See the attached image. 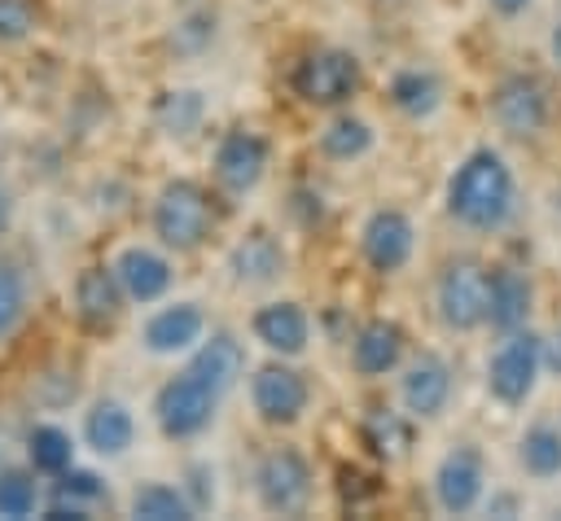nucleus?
<instances>
[{
    "label": "nucleus",
    "mask_w": 561,
    "mask_h": 521,
    "mask_svg": "<svg viewBox=\"0 0 561 521\" xmlns=\"http://www.w3.org/2000/svg\"><path fill=\"white\" fill-rule=\"evenodd\" d=\"M447 215L469 232H500L517 210V180L500 149L478 144L447 180Z\"/></svg>",
    "instance_id": "nucleus-1"
},
{
    "label": "nucleus",
    "mask_w": 561,
    "mask_h": 521,
    "mask_svg": "<svg viewBox=\"0 0 561 521\" xmlns=\"http://www.w3.org/2000/svg\"><path fill=\"white\" fill-rule=\"evenodd\" d=\"M149 223H153V236L162 250L171 254H193L210 241L215 232V201L210 193L197 184V180H167L153 197V210H149Z\"/></svg>",
    "instance_id": "nucleus-2"
},
{
    "label": "nucleus",
    "mask_w": 561,
    "mask_h": 521,
    "mask_svg": "<svg viewBox=\"0 0 561 521\" xmlns=\"http://www.w3.org/2000/svg\"><path fill=\"white\" fill-rule=\"evenodd\" d=\"M491 271L478 258H451L434 280V311L447 333H473L486 324Z\"/></svg>",
    "instance_id": "nucleus-3"
},
{
    "label": "nucleus",
    "mask_w": 561,
    "mask_h": 521,
    "mask_svg": "<svg viewBox=\"0 0 561 521\" xmlns=\"http://www.w3.org/2000/svg\"><path fill=\"white\" fill-rule=\"evenodd\" d=\"M316 477H311V460L298 447H267L254 464V499L263 512L276 517H294L311 503Z\"/></svg>",
    "instance_id": "nucleus-4"
},
{
    "label": "nucleus",
    "mask_w": 561,
    "mask_h": 521,
    "mask_svg": "<svg viewBox=\"0 0 561 521\" xmlns=\"http://www.w3.org/2000/svg\"><path fill=\"white\" fill-rule=\"evenodd\" d=\"M289 88L311 109H337L359 88V57L346 48H316L294 66Z\"/></svg>",
    "instance_id": "nucleus-5"
},
{
    "label": "nucleus",
    "mask_w": 561,
    "mask_h": 521,
    "mask_svg": "<svg viewBox=\"0 0 561 521\" xmlns=\"http://www.w3.org/2000/svg\"><path fill=\"white\" fill-rule=\"evenodd\" d=\"M215 412H219V394L206 381H197L188 368L180 377L162 381L153 394V420H158L162 438H171V442H188V438L206 433Z\"/></svg>",
    "instance_id": "nucleus-6"
},
{
    "label": "nucleus",
    "mask_w": 561,
    "mask_h": 521,
    "mask_svg": "<svg viewBox=\"0 0 561 521\" xmlns=\"http://www.w3.org/2000/svg\"><path fill=\"white\" fill-rule=\"evenodd\" d=\"M539 372H543V363H539V333L513 328V333H504V341L486 359V390H491L495 403L522 407L535 394Z\"/></svg>",
    "instance_id": "nucleus-7"
},
{
    "label": "nucleus",
    "mask_w": 561,
    "mask_h": 521,
    "mask_svg": "<svg viewBox=\"0 0 561 521\" xmlns=\"http://www.w3.org/2000/svg\"><path fill=\"white\" fill-rule=\"evenodd\" d=\"M486 114L513 140L539 136L548 127V88H543V79L539 74H526V70L504 74L491 88V96H486Z\"/></svg>",
    "instance_id": "nucleus-8"
},
{
    "label": "nucleus",
    "mask_w": 561,
    "mask_h": 521,
    "mask_svg": "<svg viewBox=\"0 0 561 521\" xmlns=\"http://www.w3.org/2000/svg\"><path fill=\"white\" fill-rule=\"evenodd\" d=\"M307 403H311V385H307V377L294 363L272 359V363L254 368V377H250V407H254V416L263 425H272V429L298 425Z\"/></svg>",
    "instance_id": "nucleus-9"
},
{
    "label": "nucleus",
    "mask_w": 561,
    "mask_h": 521,
    "mask_svg": "<svg viewBox=\"0 0 561 521\" xmlns=\"http://www.w3.org/2000/svg\"><path fill=\"white\" fill-rule=\"evenodd\" d=\"M416 228L399 206H377L359 228V254L377 276H394L412 263Z\"/></svg>",
    "instance_id": "nucleus-10"
},
{
    "label": "nucleus",
    "mask_w": 561,
    "mask_h": 521,
    "mask_svg": "<svg viewBox=\"0 0 561 521\" xmlns=\"http://www.w3.org/2000/svg\"><path fill=\"white\" fill-rule=\"evenodd\" d=\"M267 158H272V149H267V140L259 131L232 127L215 144V184L224 193H232V197H245V193H254L263 184Z\"/></svg>",
    "instance_id": "nucleus-11"
},
{
    "label": "nucleus",
    "mask_w": 561,
    "mask_h": 521,
    "mask_svg": "<svg viewBox=\"0 0 561 521\" xmlns=\"http://www.w3.org/2000/svg\"><path fill=\"white\" fill-rule=\"evenodd\" d=\"M430 486H434V503H438V512H447V517L473 512V508L482 503V490H486V464H482V451L469 447V442L451 447V451L438 460Z\"/></svg>",
    "instance_id": "nucleus-12"
},
{
    "label": "nucleus",
    "mask_w": 561,
    "mask_h": 521,
    "mask_svg": "<svg viewBox=\"0 0 561 521\" xmlns=\"http://www.w3.org/2000/svg\"><path fill=\"white\" fill-rule=\"evenodd\" d=\"M399 403L412 420H434L451 403V363L438 350H421L399 372Z\"/></svg>",
    "instance_id": "nucleus-13"
},
{
    "label": "nucleus",
    "mask_w": 561,
    "mask_h": 521,
    "mask_svg": "<svg viewBox=\"0 0 561 521\" xmlns=\"http://www.w3.org/2000/svg\"><path fill=\"white\" fill-rule=\"evenodd\" d=\"M250 333L259 346H267L276 359H298L311 341V315L302 311V302L294 298H276V302H263L254 315H250Z\"/></svg>",
    "instance_id": "nucleus-14"
},
{
    "label": "nucleus",
    "mask_w": 561,
    "mask_h": 521,
    "mask_svg": "<svg viewBox=\"0 0 561 521\" xmlns=\"http://www.w3.org/2000/svg\"><path fill=\"white\" fill-rule=\"evenodd\" d=\"M70 298H75L79 324L83 328H96V333L114 328L118 315H123V306H127V293H123V285H118V276H114L110 263H88L75 276V293Z\"/></svg>",
    "instance_id": "nucleus-15"
},
{
    "label": "nucleus",
    "mask_w": 561,
    "mask_h": 521,
    "mask_svg": "<svg viewBox=\"0 0 561 521\" xmlns=\"http://www.w3.org/2000/svg\"><path fill=\"white\" fill-rule=\"evenodd\" d=\"M289 258H285V245L272 228H250L232 250H228V271L237 285H250V289H267L285 276Z\"/></svg>",
    "instance_id": "nucleus-16"
},
{
    "label": "nucleus",
    "mask_w": 561,
    "mask_h": 521,
    "mask_svg": "<svg viewBox=\"0 0 561 521\" xmlns=\"http://www.w3.org/2000/svg\"><path fill=\"white\" fill-rule=\"evenodd\" d=\"M206 333V311L197 302H167L158 306L145 328H140V346L149 355H188Z\"/></svg>",
    "instance_id": "nucleus-17"
},
{
    "label": "nucleus",
    "mask_w": 561,
    "mask_h": 521,
    "mask_svg": "<svg viewBox=\"0 0 561 521\" xmlns=\"http://www.w3.org/2000/svg\"><path fill=\"white\" fill-rule=\"evenodd\" d=\"M403 350H408V333L399 320H386V315H373L355 328L351 337V368L359 377H386L403 363Z\"/></svg>",
    "instance_id": "nucleus-18"
},
{
    "label": "nucleus",
    "mask_w": 561,
    "mask_h": 521,
    "mask_svg": "<svg viewBox=\"0 0 561 521\" xmlns=\"http://www.w3.org/2000/svg\"><path fill=\"white\" fill-rule=\"evenodd\" d=\"M110 267H114L118 285H123L127 302H140V306L167 298V289H171V280H175L171 258L158 254V250H149V245H123Z\"/></svg>",
    "instance_id": "nucleus-19"
},
{
    "label": "nucleus",
    "mask_w": 561,
    "mask_h": 521,
    "mask_svg": "<svg viewBox=\"0 0 561 521\" xmlns=\"http://www.w3.org/2000/svg\"><path fill=\"white\" fill-rule=\"evenodd\" d=\"M188 372L197 377V381H206L219 398L241 381V372H245V346L228 333V328H210V333H202V341L188 350Z\"/></svg>",
    "instance_id": "nucleus-20"
},
{
    "label": "nucleus",
    "mask_w": 561,
    "mask_h": 521,
    "mask_svg": "<svg viewBox=\"0 0 561 521\" xmlns=\"http://www.w3.org/2000/svg\"><path fill=\"white\" fill-rule=\"evenodd\" d=\"M83 442L92 455H105V460H118L131 442H136V416L123 398H96L88 412H83Z\"/></svg>",
    "instance_id": "nucleus-21"
},
{
    "label": "nucleus",
    "mask_w": 561,
    "mask_h": 521,
    "mask_svg": "<svg viewBox=\"0 0 561 521\" xmlns=\"http://www.w3.org/2000/svg\"><path fill=\"white\" fill-rule=\"evenodd\" d=\"M530 306H535V285H530V276L517 271V267H495V271H491V289H486V324H491L495 333L526 328Z\"/></svg>",
    "instance_id": "nucleus-22"
},
{
    "label": "nucleus",
    "mask_w": 561,
    "mask_h": 521,
    "mask_svg": "<svg viewBox=\"0 0 561 521\" xmlns=\"http://www.w3.org/2000/svg\"><path fill=\"white\" fill-rule=\"evenodd\" d=\"M359 442L381 464H399V460L412 455V442H416L412 416L408 412H394V407H368L364 420H359Z\"/></svg>",
    "instance_id": "nucleus-23"
},
{
    "label": "nucleus",
    "mask_w": 561,
    "mask_h": 521,
    "mask_svg": "<svg viewBox=\"0 0 561 521\" xmlns=\"http://www.w3.org/2000/svg\"><path fill=\"white\" fill-rule=\"evenodd\" d=\"M390 105L408 118H430L438 105H443V79L425 66H403L390 74V88H386Z\"/></svg>",
    "instance_id": "nucleus-24"
},
{
    "label": "nucleus",
    "mask_w": 561,
    "mask_h": 521,
    "mask_svg": "<svg viewBox=\"0 0 561 521\" xmlns=\"http://www.w3.org/2000/svg\"><path fill=\"white\" fill-rule=\"evenodd\" d=\"M206 118V96L197 88H167L153 101V123L171 140H188Z\"/></svg>",
    "instance_id": "nucleus-25"
},
{
    "label": "nucleus",
    "mask_w": 561,
    "mask_h": 521,
    "mask_svg": "<svg viewBox=\"0 0 561 521\" xmlns=\"http://www.w3.org/2000/svg\"><path fill=\"white\" fill-rule=\"evenodd\" d=\"M127 512L140 517V521H193L197 517L193 503H188V495L180 486H171V482H140L131 490Z\"/></svg>",
    "instance_id": "nucleus-26"
},
{
    "label": "nucleus",
    "mask_w": 561,
    "mask_h": 521,
    "mask_svg": "<svg viewBox=\"0 0 561 521\" xmlns=\"http://www.w3.org/2000/svg\"><path fill=\"white\" fill-rule=\"evenodd\" d=\"M373 140H377V131L355 114H337L320 127V153L329 162H359L373 149Z\"/></svg>",
    "instance_id": "nucleus-27"
},
{
    "label": "nucleus",
    "mask_w": 561,
    "mask_h": 521,
    "mask_svg": "<svg viewBox=\"0 0 561 521\" xmlns=\"http://www.w3.org/2000/svg\"><path fill=\"white\" fill-rule=\"evenodd\" d=\"M517 460H522V468H526L530 477H539V482L557 477V473H561V429L548 425V420H535V425L522 433V442H517Z\"/></svg>",
    "instance_id": "nucleus-28"
},
{
    "label": "nucleus",
    "mask_w": 561,
    "mask_h": 521,
    "mask_svg": "<svg viewBox=\"0 0 561 521\" xmlns=\"http://www.w3.org/2000/svg\"><path fill=\"white\" fill-rule=\"evenodd\" d=\"M26 460H31L35 473L57 477V473H66L75 464V442H70V433L61 425H35L26 433Z\"/></svg>",
    "instance_id": "nucleus-29"
},
{
    "label": "nucleus",
    "mask_w": 561,
    "mask_h": 521,
    "mask_svg": "<svg viewBox=\"0 0 561 521\" xmlns=\"http://www.w3.org/2000/svg\"><path fill=\"white\" fill-rule=\"evenodd\" d=\"M35 503H39L35 473H26V468H0V517H9V521L31 517Z\"/></svg>",
    "instance_id": "nucleus-30"
},
{
    "label": "nucleus",
    "mask_w": 561,
    "mask_h": 521,
    "mask_svg": "<svg viewBox=\"0 0 561 521\" xmlns=\"http://www.w3.org/2000/svg\"><path fill=\"white\" fill-rule=\"evenodd\" d=\"M22 311H26V280L13 263H0V341L18 328Z\"/></svg>",
    "instance_id": "nucleus-31"
},
{
    "label": "nucleus",
    "mask_w": 561,
    "mask_h": 521,
    "mask_svg": "<svg viewBox=\"0 0 561 521\" xmlns=\"http://www.w3.org/2000/svg\"><path fill=\"white\" fill-rule=\"evenodd\" d=\"M57 495H66V499H75V503H96V499H105L110 495V486L92 473V468H66V473H57Z\"/></svg>",
    "instance_id": "nucleus-32"
},
{
    "label": "nucleus",
    "mask_w": 561,
    "mask_h": 521,
    "mask_svg": "<svg viewBox=\"0 0 561 521\" xmlns=\"http://www.w3.org/2000/svg\"><path fill=\"white\" fill-rule=\"evenodd\" d=\"M180 490L188 495L193 512H206V508H215V468H210L206 460H193V464H184V486H180Z\"/></svg>",
    "instance_id": "nucleus-33"
},
{
    "label": "nucleus",
    "mask_w": 561,
    "mask_h": 521,
    "mask_svg": "<svg viewBox=\"0 0 561 521\" xmlns=\"http://www.w3.org/2000/svg\"><path fill=\"white\" fill-rule=\"evenodd\" d=\"M35 31V4L31 0H0V44H18Z\"/></svg>",
    "instance_id": "nucleus-34"
},
{
    "label": "nucleus",
    "mask_w": 561,
    "mask_h": 521,
    "mask_svg": "<svg viewBox=\"0 0 561 521\" xmlns=\"http://www.w3.org/2000/svg\"><path fill=\"white\" fill-rule=\"evenodd\" d=\"M44 521H88V503H75L66 495H57L48 508H44Z\"/></svg>",
    "instance_id": "nucleus-35"
},
{
    "label": "nucleus",
    "mask_w": 561,
    "mask_h": 521,
    "mask_svg": "<svg viewBox=\"0 0 561 521\" xmlns=\"http://www.w3.org/2000/svg\"><path fill=\"white\" fill-rule=\"evenodd\" d=\"M539 363H543V372L561 377V328L548 333V337H539Z\"/></svg>",
    "instance_id": "nucleus-36"
},
{
    "label": "nucleus",
    "mask_w": 561,
    "mask_h": 521,
    "mask_svg": "<svg viewBox=\"0 0 561 521\" xmlns=\"http://www.w3.org/2000/svg\"><path fill=\"white\" fill-rule=\"evenodd\" d=\"M486 512H491V517H513V512H517V499H513V495H491V499H486Z\"/></svg>",
    "instance_id": "nucleus-37"
},
{
    "label": "nucleus",
    "mask_w": 561,
    "mask_h": 521,
    "mask_svg": "<svg viewBox=\"0 0 561 521\" xmlns=\"http://www.w3.org/2000/svg\"><path fill=\"white\" fill-rule=\"evenodd\" d=\"M486 4H491V9L500 13V18H517V13H522V9L530 4V0H486Z\"/></svg>",
    "instance_id": "nucleus-38"
},
{
    "label": "nucleus",
    "mask_w": 561,
    "mask_h": 521,
    "mask_svg": "<svg viewBox=\"0 0 561 521\" xmlns=\"http://www.w3.org/2000/svg\"><path fill=\"white\" fill-rule=\"evenodd\" d=\"M4 223H9V197L0 193V228H4Z\"/></svg>",
    "instance_id": "nucleus-39"
},
{
    "label": "nucleus",
    "mask_w": 561,
    "mask_h": 521,
    "mask_svg": "<svg viewBox=\"0 0 561 521\" xmlns=\"http://www.w3.org/2000/svg\"><path fill=\"white\" fill-rule=\"evenodd\" d=\"M552 57H557V61H561V26H557V31H552Z\"/></svg>",
    "instance_id": "nucleus-40"
}]
</instances>
